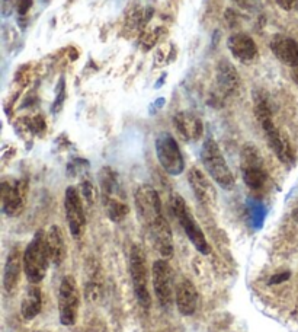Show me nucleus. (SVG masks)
<instances>
[{
  "instance_id": "obj_1",
  "label": "nucleus",
  "mask_w": 298,
  "mask_h": 332,
  "mask_svg": "<svg viewBox=\"0 0 298 332\" xmlns=\"http://www.w3.org/2000/svg\"><path fill=\"white\" fill-rule=\"evenodd\" d=\"M51 262L47 248V232L40 229L23 252V273L31 284H38L44 280Z\"/></svg>"
},
{
  "instance_id": "obj_2",
  "label": "nucleus",
  "mask_w": 298,
  "mask_h": 332,
  "mask_svg": "<svg viewBox=\"0 0 298 332\" xmlns=\"http://www.w3.org/2000/svg\"><path fill=\"white\" fill-rule=\"evenodd\" d=\"M201 162L205 167L206 173L215 181L223 190H233L236 179L233 172L220 150V146L214 139H206L201 147Z\"/></svg>"
},
{
  "instance_id": "obj_3",
  "label": "nucleus",
  "mask_w": 298,
  "mask_h": 332,
  "mask_svg": "<svg viewBox=\"0 0 298 332\" xmlns=\"http://www.w3.org/2000/svg\"><path fill=\"white\" fill-rule=\"evenodd\" d=\"M170 209H172V213L175 214V217L178 219L179 224L182 226V229H184V232L186 233L188 239L195 246V249L199 254H202V255H208L211 252V246H209V243L206 240L202 229L195 221V219H194V216L191 213L189 207L186 206L185 200L179 194L172 195Z\"/></svg>"
},
{
  "instance_id": "obj_4",
  "label": "nucleus",
  "mask_w": 298,
  "mask_h": 332,
  "mask_svg": "<svg viewBox=\"0 0 298 332\" xmlns=\"http://www.w3.org/2000/svg\"><path fill=\"white\" fill-rule=\"evenodd\" d=\"M134 204H136L138 219L146 226L147 230L164 219L159 192L154 187L149 184H143L136 190Z\"/></svg>"
},
{
  "instance_id": "obj_5",
  "label": "nucleus",
  "mask_w": 298,
  "mask_h": 332,
  "mask_svg": "<svg viewBox=\"0 0 298 332\" xmlns=\"http://www.w3.org/2000/svg\"><path fill=\"white\" fill-rule=\"evenodd\" d=\"M130 276L133 281V288L137 297L140 306L150 309L151 306V296L149 291V271L147 261L143 249L138 245H133L130 251Z\"/></svg>"
},
{
  "instance_id": "obj_6",
  "label": "nucleus",
  "mask_w": 298,
  "mask_h": 332,
  "mask_svg": "<svg viewBox=\"0 0 298 332\" xmlns=\"http://www.w3.org/2000/svg\"><path fill=\"white\" fill-rule=\"evenodd\" d=\"M240 158L245 184L253 191L262 190L268 181V173L263 167V161L259 150L253 144H246L242 149Z\"/></svg>"
},
{
  "instance_id": "obj_7",
  "label": "nucleus",
  "mask_w": 298,
  "mask_h": 332,
  "mask_svg": "<svg viewBox=\"0 0 298 332\" xmlns=\"http://www.w3.org/2000/svg\"><path fill=\"white\" fill-rule=\"evenodd\" d=\"M156 155L160 166L173 176L184 173L185 161L175 137L169 133H161L156 139Z\"/></svg>"
},
{
  "instance_id": "obj_8",
  "label": "nucleus",
  "mask_w": 298,
  "mask_h": 332,
  "mask_svg": "<svg viewBox=\"0 0 298 332\" xmlns=\"http://www.w3.org/2000/svg\"><path fill=\"white\" fill-rule=\"evenodd\" d=\"M79 310V290L74 277L66 276L58 288V312L63 325L70 327L76 324Z\"/></svg>"
},
{
  "instance_id": "obj_9",
  "label": "nucleus",
  "mask_w": 298,
  "mask_h": 332,
  "mask_svg": "<svg viewBox=\"0 0 298 332\" xmlns=\"http://www.w3.org/2000/svg\"><path fill=\"white\" fill-rule=\"evenodd\" d=\"M151 280L156 297L163 308H169L173 303L175 288H173V271L169 262L159 260L153 264L151 268Z\"/></svg>"
},
{
  "instance_id": "obj_10",
  "label": "nucleus",
  "mask_w": 298,
  "mask_h": 332,
  "mask_svg": "<svg viewBox=\"0 0 298 332\" xmlns=\"http://www.w3.org/2000/svg\"><path fill=\"white\" fill-rule=\"evenodd\" d=\"M64 209L66 219L69 224L70 233L74 239H80L86 227V216L83 209L82 195L74 187H69L64 195Z\"/></svg>"
},
{
  "instance_id": "obj_11",
  "label": "nucleus",
  "mask_w": 298,
  "mask_h": 332,
  "mask_svg": "<svg viewBox=\"0 0 298 332\" xmlns=\"http://www.w3.org/2000/svg\"><path fill=\"white\" fill-rule=\"evenodd\" d=\"M26 197V184L23 181H3L1 182V212L15 217L22 213Z\"/></svg>"
},
{
  "instance_id": "obj_12",
  "label": "nucleus",
  "mask_w": 298,
  "mask_h": 332,
  "mask_svg": "<svg viewBox=\"0 0 298 332\" xmlns=\"http://www.w3.org/2000/svg\"><path fill=\"white\" fill-rule=\"evenodd\" d=\"M188 182L194 191L197 200L205 206V207H214L217 203V191L211 181L208 179L205 173L198 167H191L188 170Z\"/></svg>"
},
{
  "instance_id": "obj_13",
  "label": "nucleus",
  "mask_w": 298,
  "mask_h": 332,
  "mask_svg": "<svg viewBox=\"0 0 298 332\" xmlns=\"http://www.w3.org/2000/svg\"><path fill=\"white\" fill-rule=\"evenodd\" d=\"M173 125L179 133V136L186 142H197L204 134L202 119L189 111L178 112L173 117Z\"/></svg>"
},
{
  "instance_id": "obj_14",
  "label": "nucleus",
  "mask_w": 298,
  "mask_h": 332,
  "mask_svg": "<svg viewBox=\"0 0 298 332\" xmlns=\"http://www.w3.org/2000/svg\"><path fill=\"white\" fill-rule=\"evenodd\" d=\"M271 51L274 53L276 58L284 63L288 67H296L298 66V43L296 40L276 34L275 37L269 43Z\"/></svg>"
},
{
  "instance_id": "obj_15",
  "label": "nucleus",
  "mask_w": 298,
  "mask_h": 332,
  "mask_svg": "<svg viewBox=\"0 0 298 332\" xmlns=\"http://www.w3.org/2000/svg\"><path fill=\"white\" fill-rule=\"evenodd\" d=\"M23 252L19 245H15L7 255L3 271V285L6 291H13L19 283L23 270Z\"/></svg>"
},
{
  "instance_id": "obj_16",
  "label": "nucleus",
  "mask_w": 298,
  "mask_h": 332,
  "mask_svg": "<svg viewBox=\"0 0 298 332\" xmlns=\"http://www.w3.org/2000/svg\"><path fill=\"white\" fill-rule=\"evenodd\" d=\"M227 48L234 58L243 63L253 61L257 57V46L252 37L243 32L233 34L227 38Z\"/></svg>"
},
{
  "instance_id": "obj_17",
  "label": "nucleus",
  "mask_w": 298,
  "mask_h": 332,
  "mask_svg": "<svg viewBox=\"0 0 298 332\" xmlns=\"http://www.w3.org/2000/svg\"><path fill=\"white\" fill-rule=\"evenodd\" d=\"M175 302L182 315L191 316L195 313L198 305V291L194 283L188 278H184L175 290Z\"/></svg>"
},
{
  "instance_id": "obj_18",
  "label": "nucleus",
  "mask_w": 298,
  "mask_h": 332,
  "mask_svg": "<svg viewBox=\"0 0 298 332\" xmlns=\"http://www.w3.org/2000/svg\"><path fill=\"white\" fill-rule=\"evenodd\" d=\"M150 237L157 249V252L160 254L163 258H169L173 254V235H172V229L170 224L166 219H163L161 221L156 223L154 226H151L149 229Z\"/></svg>"
},
{
  "instance_id": "obj_19",
  "label": "nucleus",
  "mask_w": 298,
  "mask_h": 332,
  "mask_svg": "<svg viewBox=\"0 0 298 332\" xmlns=\"http://www.w3.org/2000/svg\"><path fill=\"white\" fill-rule=\"evenodd\" d=\"M215 80H217V88L223 95H233L240 86L239 73L236 70V67L227 60H221L217 64Z\"/></svg>"
},
{
  "instance_id": "obj_20",
  "label": "nucleus",
  "mask_w": 298,
  "mask_h": 332,
  "mask_svg": "<svg viewBox=\"0 0 298 332\" xmlns=\"http://www.w3.org/2000/svg\"><path fill=\"white\" fill-rule=\"evenodd\" d=\"M265 136H266V140L269 143L271 149L276 155V158L285 165H293L294 164V152L291 149V144L288 142V139L276 128L275 125L265 130Z\"/></svg>"
},
{
  "instance_id": "obj_21",
  "label": "nucleus",
  "mask_w": 298,
  "mask_h": 332,
  "mask_svg": "<svg viewBox=\"0 0 298 332\" xmlns=\"http://www.w3.org/2000/svg\"><path fill=\"white\" fill-rule=\"evenodd\" d=\"M47 248L52 264L60 265L66 258V243L60 226L54 224L47 232Z\"/></svg>"
},
{
  "instance_id": "obj_22",
  "label": "nucleus",
  "mask_w": 298,
  "mask_h": 332,
  "mask_svg": "<svg viewBox=\"0 0 298 332\" xmlns=\"http://www.w3.org/2000/svg\"><path fill=\"white\" fill-rule=\"evenodd\" d=\"M41 308H43L41 288L37 284H31L26 288L22 303H21V315L23 316V319L31 321V319H34L35 316L40 315Z\"/></svg>"
},
{
  "instance_id": "obj_23",
  "label": "nucleus",
  "mask_w": 298,
  "mask_h": 332,
  "mask_svg": "<svg viewBox=\"0 0 298 332\" xmlns=\"http://www.w3.org/2000/svg\"><path fill=\"white\" fill-rule=\"evenodd\" d=\"M103 206L106 209V213L108 217L112 220V221H121L125 219V216L130 213V207L121 201L118 197H103Z\"/></svg>"
},
{
  "instance_id": "obj_24",
  "label": "nucleus",
  "mask_w": 298,
  "mask_h": 332,
  "mask_svg": "<svg viewBox=\"0 0 298 332\" xmlns=\"http://www.w3.org/2000/svg\"><path fill=\"white\" fill-rule=\"evenodd\" d=\"M29 128H31L34 133H41V131L46 128V122H44L43 117L38 115V117L31 119V122H29Z\"/></svg>"
},
{
  "instance_id": "obj_25",
  "label": "nucleus",
  "mask_w": 298,
  "mask_h": 332,
  "mask_svg": "<svg viewBox=\"0 0 298 332\" xmlns=\"http://www.w3.org/2000/svg\"><path fill=\"white\" fill-rule=\"evenodd\" d=\"M64 98H66V89H64V79H61L60 80V92H58V95H57V99H55V102H54V112L63 105V101H64Z\"/></svg>"
},
{
  "instance_id": "obj_26",
  "label": "nucleus",
  "mask_w": 298,
  "mask_h": 332,
  "mask_svg": "<svg viewBox=\"0 0 298 332\" xmlns=\"http://www.w3.org/2000/svg\"><path fill=\"white\" fill-rule=\"evenodd\" d=\"M93 192L95 191H93V187L91 185V182H83V185H82V194H83V197H86V200L89 203H92L93 200H95V194Z\"/></svg>"
},
{
  "instance_id": "obj_27",
  "label": "nucleus",
  "mask_w": 298,
  "mask_h": 332,
  "mask_svg": "<svg viewBox=\"0 0 298 332\" xmlns=\"http://www.w3.org/2000/svg\"><path fill=\"white\" fill-rule=\"evenodd\" d=\"M291 277V273L285 271V273H281V274H275L271 280H269V284H278V283H282V281H287L288 278Z\"/></svg>"
},
{
  "instance_id": "obj_28",
  "label": "nucleus",
  "mask_w": 298,
  "mask_h": 332,
  "mask_svg": "<svg viewBox=\"0 0 298 332\" xmlns=\"http://www.w3.org/2000/svg\"><path fill=\"white\" fill-rule=\"evenodd\" d=\"M32 1H34V0H19V1H18V12H19L21 15H25V13L29 10V7L32 6Z\"/></svg>"
},
{
  "instance_id": "obj_29",
  "label": "nucleus",
  "mask_w": 298,
  "mask_h": 332,
  "mask_svg": "<svg viewBox=\"0 0 298 332\" xmlns=\"http://www.w3.org/2000/svg\"><path fill=\"white\" fill-rule=\"evenodd\" d=\"M279 7H282L284 10H291L294 7L296 0H275Z\"/></svg>"
},
{
  "instance_id": "obj_30",
  "label": "nucleus",
  "mask_w": 298,
  "mask_h": 332,
  "mask_svg": "<svg viewBox=\"0 0 298 332\" xmlns=\"http://www.w3.org/2000/svg\"><path fill=\"white\" fill-rule=\"evenodd\" d=\"M291 76H293V80L296 82V85L298 86V66L293 67V70H291Z\"/></svg>"
},
{
  "instance_id": "obj_31",
  "label": "nucleus",
  "mask_w": 298,
  "mask_h": 332,
  "mask_svg": "<svg viewBox=\"0 0 298 332\" xmlns=\"http://www.w3.org/2000/svg\"><path fill=\"white\" fill-rule=\"evenodd\" d=\"M237 4H240L242 7H245V6H249V3H250V0H234Z\"/></svg>"
},
{
  "instance_id": "obj_32",
  "label": "nucleus",
  "mask_w": 298,
  "mask_h": 332,
  "mask_svg": "<svg viewBox=\"0 0 298 332\" xmlns=\"http://www.w3.org/2000/svg\"><path fill=\"white\" fill-rule=\"evenodd\" d=\"M293 219H294V220H296V221L298 223V209H296V210L293 212Z\"/></svg>"
}]
</instances>
